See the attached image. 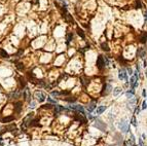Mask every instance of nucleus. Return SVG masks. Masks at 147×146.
Listing matches in <instances>:
<instances>
[{"instance_id": "f257e3e1", "label": "nucleus", "mask_w": 147, "mask_h": 146, "mask_svg": "<svg viewBox=\"0 0 147 146\" xmlns=\"http://www.w3.org/2000/svg\"><path fill=\"white\" fill-rule=\"evenodd\" d=\"M118 128L122 131V132H128L129 131V123L127 122V120L126 119L120 120V122L118 123Z\"/></svg>"}, {"instance_id": "f03ea898", "label": "nucleus", "mask_w": 147, "mask_h": 146, "mask_svg": "<svg viewBox=\"0 0 147 146\" xmlns=\"http://www.w3.org/2000/svg\"><path fill=\"white\" fill-rule=\"evenodd\" d=\"M35 98L40 102V103H41V102L45 101L46 96H45V94L42 93V92H36V93H35Z\"/></svg>"}, {"instance_id": "7ed1b4c3", "label": "nucleus", "mask_w": 147, "mask_h": 146, "mask_svg": "<svg viewBox=\"0 0 147 146\" xmlns=\"http://www.w3.org/2000/svg\"><path fill=\"white\" fill-rule=\"evenodd\" d=\"M118 78L120 80H127L128 77H127V72L124 69H120L119 72H118Z\"/></svg>"}, {"instance_id": "20e7f679", "label": "nucleus", "mask_w": 147, "mask_h": 146, "mask_svg": "<svg viewBox=\"0 0 147 146\" xmlns=\"http://www.w3.org/2000/svg\"><path fill=\"white\" fill-rule=\"evenodd\" d=\"M105 110H106V106H103V105H102V106H98L96 109H95V114H96V115H100Z\"/></svg>"}, {"instance_id": "39448f33", "label": "nucleus", "mask_w": 147, "mask_h": 146, "mask_svg": "<svg viewBox=\"0 0 147 146\" xmlns=\"http://www.w3.org/2000/svg\"><path fill=\"white\" fill-rule=\"evenodd\" d=\"M110 92H111V85H105L103 86V91H102V95H108Z\"/></svg>"}, {"instance_id": "423d86ee", "label": "nucleus", "mask_w": 147, "mask_h": 146, "mask_svg": "<svg viewBox=\"0 0 147 146\" xmlns=\"http://www.w3.org/2000/svg\"><path fill=\"white\" fill-rule=\"evenodd\" d=\"M104 65H105V60L103 59V57L100 56L98 58V60H97V66H98L99 69H102Z\"/></svg>"}, {"instance_id": "0eeeda50", "label": "nucleus", "mask_w": 147, "mask_h": 146, "mask_svg": "<svg viewBox=\"0 0 147 146\" xmlns=\"http://www.w3.org/2000/svg\"><path fill=\"white\" fill-rule=\"evenodd\" d=\"M70 109H73V110H76V111H81V112H83V107L80 106V105H71Z\"/></svg>"}, {"instance_id": "6e6552de", "label": "nucleus", "mask_w": 147, "mask_h": 146, "mask_svg": "<svg viewBox=\"0 0 147 146\" xmlns=\"http://www.w3.org/2000/svg\"><path fill=\"white\" fill-rule=\"evenodd\" d=\"M14 110H16V112H21V110H22V102H17V103L14 104Z\"/></svg>"}, {"instance_id": "1a4fd4ad", "label": "nucleus", "mask_w": 147, "mask_h": 146, "mask_svg": "<svg viewBox=\"0 0 147 146\" xmlns=\"http://www.w3.org/2000/svg\"><path fill=\"white\" fill-rule=\"evenodd\" d=\"M75 118L77 120H79V122H86V118H84V116H83V112H81V114H76Z\"/></svg>"}, {"instance_id": "9d476101", "label": "nucleus", "mask_w": 147, "mask_h": 146, "mask_svg": "<svg viewBox=\"0 0 147 146\" xmlns=\"http://www.w3.org/2000/svg\"><path fill=\"white\" fill-rule=\"evenodd\" d=\"M24 98L26 101H29V98H30V93H29V89L26 87L25 92H24Z\"/></svg>"}, {"instance_id": "9b49d317", "label": "nucleus", "mask_w": 147, "mask_h": 146, "mask_svg": "<svg viewBox=\"0 0 147 146\" xmlns=\"http://www.w3.org/2000/svg\"><path fill=\"white\" fill-rule=\"evenodd\" d=\"M63 110H64V107L61 106V105H57V106L55 107V112L56 113H60L61 111H63Z\"/></svg>"}, {"instance_id": "f8f14e48", "label": "nucleus", "mask_w": 147, "mask_h": 146, "mask_svg": "<svg viewBox=\"0 0 147 146\" xmlns=\"http://www.w3.org/2000/svg\"><path fill=\"white\" fill-rule=\"evenodd\" d=\"M95 107H96V104H95L94 102H93V103H91V104L89 105V107H87V111H89V112H92V111H93L94 109H95Z\"/></svg>"}, {"instance_id": "ddd939ff", "label": "nucleus", "mask_w": 147, "mask_h": 146, "mask_svg": "<svg viewBox=\"0 0 147 146\" xmlns=\"http://www.w3.org/2000/svg\"><path fill=\"white\" fill-rule=\"evenodd\" d=\"M13 120V116H7V117H4L2 119L3 122H12Z\"/></svg>"}, {"instance_id": "4468645a", "label": "nucleus", "mask_w": 147, "mask_h": 146, "mask_svg": "<svg viewBox=\"0 0 147 146\" xmlns=\"http://www.w3.org/2000/svg\"><path fill=\"white\" fill-rule=\"evenodd\" d=\"M65 19H66V21H67V22H69V23H73V19H72V17L69 13H66Z\"/></svg>"}, {"instance_id": "2eb2a0df", "label": "nucleus", "mask_w": 147, "mask_h": 146, "mask_svg": "<svg viewBox=\"0 0 147 146\" xmlns=\"http://www.w3.org/2000/svg\"><path fill=\"white\" fill-rule=\"evenodd\" d=\"M119 93H122V89L120 87H116V89L113 90V96H117Z\"/></svg>"}, {"instance_id": "dca6fc26", "label": "nucleus", "mask_w": 147, "mask_h": 146, "mask_svg": "<svg viewBox=\"0 0 147 146\" xmlns=\"http://www.w3.org/2000/svg\"><path fill=\"white\" fill-rule=\"evenodd\" d=\"M134 94H135V91H131V92H128L127 93V97L129 98V99H133V97H134Z\"/></svg>"}, {"instance_id": "f3484780", "label": "nucleus", "mask_w": 147, "mask_h": 146, "mask_svg": "<svg viewBox=\"0 0 147 146\" xmlns=\"http://www.w3.org/2000/svg\"><path fill=\"white\" fill-rule=\"evenodd\" d=\"M101 47L103 50H106V52H109V46L107 45V43H102L101 44Z\"/></svg>"}, {"instance_id": "a211bd4d", "label": "nucleus", "mask_w": 147, "mask_h": 146, "mask_svg": "<svg viewBox=\"0 0 147 146\" xmlns=\"http://www.w3.org/2000/svg\"><path fill=\"white\" fill-rule=\"evenodd\" d=\"M7 56H8V55H7V53L5 52L4 49H0V57H2V58H6Z\"/></svg>"}, {"instance_id": "6ab92c4d", "label": "nucleus", "mask_w": 147, "mask_h": 146, "mask_svg": "<svg viewBox=\"0 0 147 146\" xmlns=\"http://www.w3.org/2000/svg\"><path fill=\"white\" fill-rule=\"evenodd\" d=\"M146 39H147V34L146 33H143L142 37H141V42L142 43H145L146 42Z\"/></svg>"}, {"instance_id": "aec40b11", "label": "nucleus", "mask_w": 147, "mask_h": 146, "mask_svg": "<svg viewBox=\"0 0 147 146\" xmlns=\"http://www.w3.org/2000/svg\"><path fill=\"white\" fill-rule=\"evenodd\" d=\"M77 33H78V35H79L81 38H84V34H83V32H82V30H80L79 28H77Z\"/></svg>"}, {"instance_id": "412c9836", "label": "nucleus", "mask_w": 147, "mask_h": 146, "mask_svg": "<svg viewBox=\"0 0 147 146\" xmlns=\"http://www.w3.org/2000/svg\"><path fill=\"white\" fill-rule=\"evenodd\" d=\"M47 102H49V104H55L56 105V100H54L53 98H47Z\"/></svg>"}, {"instance_id": "4be33fe9", "label": "nucleus", "mask_w": 147, "mask_h": 146, "mask_svg": "<svg viewBox=\"0 0 147 146\" xmlns=\"http://www.w3.org/2000/svg\"><path fill=\"white\" fill-rule=\"evenodd\" d=\"M131 123H132V125H133L134 127H136V126H137V122H136V117H135V116H133V117H132Z\"/></svg>"}, {"instance_id": "5701e85b", "label": "nucleus", "mask_w": 147, "mask_h": 146, "mask_svg": "<svg viewBox=\"0 0 147 146\" xmlns=\"http://www.w3.org/2000/svg\"><path fill=\"white\" fill-rule=\"evenodd\" d=\"M136 7H137V8H141L142 7L140 0H136Z\"/></svg>"}, {"instance_id": "b1692460", "label": "nucleus", "mask_w": 147, "mask_h": 146, "mask_svg": "<svg viewBox=\"0 0 147 146\" xmlns=\"http://www.w3.org/2000/svg\"><path fill=\"white\" fill-rule=\"evenodd\" d=\"M65 100H66V101H68V102H75V101H76L75 98H66Z\"/></svg>"}, {"instance_id": "393cba45", "label": "nucleus", "mask_w": 147, "mask_h": 146, "mask_svg": "<svg viewBox=\"0 0 147 146\" xmlns=\"http://www.w3.org/2000/svg\"><path fill=\"white\" fill-rule=\"evenodd\" d=\"M30 126H32V127H33V126H38V123H37V120H36V119H35V120H33V122L30 123Z\"/></svg>"}, {"instance_id": "a878e982", "label": "nucleus", "mask_w": 147, "mask_h": 146, "mask_svg": "<svg viewBox=\"0 0 147 146\" xmlns=\"http://www.w3.org/2000/svg\"><path fill=\"white\" fill-rule=\"evenodd\" d=\"M147 107V103H146V101H143V103H142V109H145Z\"/></svg>"}, {"instance_id": "bb28decb", "label": "nucleus", "mask_w": 147, "mask_h": 146, "mask_svg": "<svg viewBox=\"0 0 147 146\" xmlns=\"http://www.w3.org/2000/svg\"><path fill=\"white\" fill-rule=\"evenodd\" d=\"M131 142H132V144H135V137L132 134H131Z\"/></svg>"}, {"instance_id": "cd10ccee", "label": "nucleus", "mask_w": 147, "mask_h": 146, "mask_svg": "<svg viewBox=\"0 0 147 146\" xmlns=\"http://www.w3.org/2000/svg\"><path fill=\"white\" fill-rule=\"evenodd\" d=\"M17 67L19 68L20 70H23V69H24V66H23V65H22V64H18V65H17Z\"/></svg>"}, {"instance_id": "c85d7f7f", "label": "nucleus", "mask_w": 147, "mask_h": 146, "mask_svg": "<svg viewBox=\"0 0 147 146\" xmlns=\"http://www.w3.org/2000/svg\"><path fill=\"white\" fill-rule=\"evenodd\" d=\"M19 91H17V92L16 93H12V97H18V96H19Z\"/></svg>"}, {"instance_id": "c756f323", "label": "nucleus", "mask_w": 147, "mask_h": 146, "mask_svg": "<svg viewBox=\"0 0 147 146\" xmlns=\"http://www.w3.org/2000/svg\"><path fill=\"white\" fill-rule=\"evenodd\" d=\"M71 38H72V34H68L67 35V40H68V41H70Z\"/></svg>"}, {"instance_id": "7c9ffc66", "label": "nucleus", "mask_w": 147, "mask_h": 146, "mask_svg": "<svg viewBox=\"0 0 147 146\" xmlns=\"http://www.w3.org/2000/svg\"><path fill=\"white\" fill-rule=\"evenodd\" d=\"M139 144H140V146H145L144 143H143V140H142V139L139 140Z\"/></svg>"}, {"instance_id": "2f4dec72", "label": "nucleus", "mask_w": 147, "mask_h": 146, "mask_svg": "<svg viewBox=\"0 0 147 146\" xmlns=\"http://www.w3.org/2000/svg\"><path fill=\"white\" fill-rule=\"evenodd\" d=\"M51 95H54V96H57V95H60V93H58V92H53V93H51Z\"/></svg>"}, {"instance_id": "473e14b6", "label": "nucleus", "mask_w": 147, "mask_h": 146, "mask_svg": "<svg viewBox=\"0 0 147 146\" xmlns=\"http://www.w3.org/2000/svg\"><path fill=\"white\" fill-rule=\"evenodd\" d=\"M142 95H143V97H145V96H146V91H145V90H143Z\"/></svg>"}, {"instance_id": "72a5a7b5", "label": "nucleus", "mask_w": 147, "mask_h": 146, "mask_svg": "<svg viewBox=\"0 0 147 146\" xmlns=\"http://www.w3.org/2000/svg\"><path fill=\"white\" fill-rule=\"evenodd\" d=\"M31 105H32L31 107H35V103H34V102H32V103H31Z\"/></svg>"}, {"instance_id": "f704fd0d", "label": "nucleus", "mask_w": 147, "mask_h": 146, "mask_svg": "<svg viewBox=\"0 0 147 146\" xmlns=\"http://www.w3.org/2000/svg\"><path fill=\"white\" fill-rule=\"evenodd\" d=\"M145 21L147 22V12H146V13H145Z\"/></svg>"}, {"instance_id": "c9c22d12", "label": "nucleus", "mask_w": 147, "mask_h": 146, "mask_svg": "<svg viewBox=\"0 0 147 146\" xmlns=\"http://www.w3.org/2000/svg\"><path fill=\"white\" fill-rule=\"evenodd\" d=\"M126 146H127V145H126Z\"/></svg>"}]
</instances>
